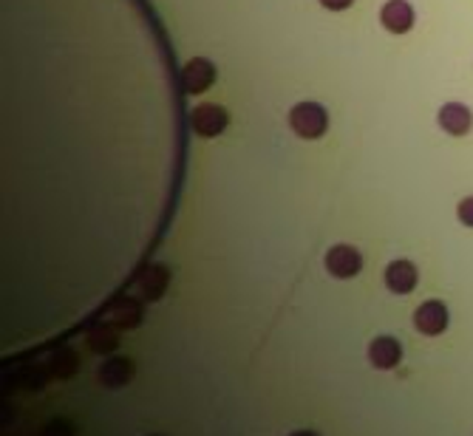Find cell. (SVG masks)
I'll list each match as a JSON object with an SVG mask.
<instances>
[{
	"mask_svg": "<svg viewBox=\"0 0 473 436\" xmlns=\"http://www.w3.org/2000/svg\"><path fill=\"white\" fill-rule=\"evenodd\" d=\"M354 4V0H320V6L323 9H329V12H344Z\"/></svg>",
	"mask_w": 473,
	"mask_h": 436,
	"instance_id": "obj_16",
	"label": "cell"
},
{
	"mask_svg": "<svg viewBox=\"0 0 473 436\" xmlns=\"http://www.w3.org/2000/svg\"><path fill=\"white\" fill-rule=\"evenodd\" d=\"M326 270L340 281H349L363 270V256L349 244H337L326 253Z\"/></svg>",
	"mask_w": 473,
	"mask_h": 436,
	"instance_id": "obj_2",
	"label": "cell"
},
{
	"mask_svg": "<svg viewBox=\"0 0 473 436\" xmlns=\"http://www.w3.org/2000/svg\"><path fill=\"white\" fill-rule=\"evenodd\" d=\"M417 266L411 261H391L386 266V287L394 295H409L417 287Z\"/></svg>",
	"mask_w": 473,
	"mask_h": 436,
	"instance_id": "obj_8",
	"label": "cell"
},
{
	"mask_svg": "<svg viewBox=\"0 0 473 436\" xmlns=\"http://www.w3.org/2000/svg\"><path fill=\"white\" fill-rule=\"evenodd\" d=\"M139 306L134 304V300H128V304H120L117 309L111 312V321L113 323H120V326H125V329H130V326H137L139 323Z\"/></svg>",
	"mask_w": 473,
	"mask_h": 436,
	"instance_id": "obj_13",
	"label": "cell"
},
{
	"mask_svg": "<svg viewBox=\"0 0 473 436\" xmlns=\"http://www.w3.org/2000/svg\"><path fill=\"white\" fill-rule=\"evenodd\" d=\"M130 377H134V363L128 357H111L100 365V380L111 385V389H120V385L130 382Z\"/></svg>",
	"mask_w": 473,
	"mask_h": 436,
	"instance_id": "obj_10",
	"label": "cell"
},
{
	"mask_svg": "<svg viewBox=\"0 0 473 436\" xmlns=\"http://www.w3.org/2000/svg\"><path fill=\"white\" fill-rule=\"evenodd\" d=\"M213 80H216V65L210 60H204V57L190 60L182 69V86H185L187 94L207 91L210 86H213Z\"/></svg>",
	"mask_w": 473,
	"mask_h": 436,
	"instance_id": "obj_5",
	"label": "cell"
},
{
	"mask_svg": "<svg viewBox=\"0 0 473 436\" xmlns=\"http://www.w3.org/2000/svg\"><path fill=\"white\" fill-rule=\"evenodd\" d=\"M380 23L391 35H405L414 26V9L409 0H388L380 12Z\"/></svg>",
	"mask_w": 473,
	"mask_h": 436,
	"instance_id": "obj_7",
	"label": "cell"
},
{
	"mask_svg": "<svg viewBox=\"0 0 473 436\" xmlns=\"http://www.w3.org/2000/svg\"><path fill=\"white\" fill-rule=\"evenodd\" d=\"M165 283H168V272L162 270V266H151L142 278V292L148 295V300H156L165 292Z\"/></svg>",
	"mask_w": 473,
	"mask_h": 436,
	"instance_id": "obj_11",
	"label": "cell"
},
{
	"mask_svg": "<svg viewBox=\"0 0 473 436\" xmlns=\"http://www.w3.org/2000/svg\"><path fill=\"white\" fill-rule=\"evenodd\" d=\"M227 122H230V116H227V111L221 105H199V108H193L190 113V125L193 130L199 133V137H219V133L227 128Z\"/></svg>",
	"mask_w": 473,
	"mask_h": 436,
	"instance_id": "obj_4",
	"label": "cell"
},
{
	"mask_svg": "<svg viewBox=\"0 0 473 436\" xmlns=\"http://www.w3.org/2000/svg\"><path fill=\"white\" fill-rule=\"evenodd\" d=\"M289 436H318L315 431H295V433H289Z\"/></svg>",
	"mask_w": 473,
	"mask_h": 436,
	"instance_id": "obj_17",
	"label": "cell"
},
{
	"mask_svg": "<svg viewBox=\"0 0 473 436\" xmlns=\"http://www.w3.org/2000/svg\"><path fill=\"white\" fill-rule=\"evenodd\" d=\"M88 346L94 351H100V355H108V351H113L120 346V338H117V331H113V329H94L88 334Z\"/></svg>",
	"mask_w": 473,
	"mask_h": 436,
	"instance_id": "obj_12",
	"label": "cell"
},
{
	"mask_svg": "<svg viewBox=\"0 0 473 436\" xmlns=\"http://www.w3.org/2000/svg\"><path fill=\"white\" fill-rule=\"evenodd\" d=\"M456 215H460V222L465 227H473V196L462 198L460 201V207H456Z\"/></svg>",
	"mask_w": 473,
	"mask_h": 436,
	"instance_id": "obj_15",
	"label": "cell"
},
{
	"mask_svg": "<svg viewBox=\"0 0 473 436\" xmlns=\"http://www.w3.org/2000/svg\"><path fill=\"white\" fill-rule=\"evenodd\" d=\"M74 355L71 351H57V357H54V372L60 374V377H71L74 374Z\"/></svg>",
	"mask_w": 473,
	"mask_h": 436,
	"instance_id": "obj_14",
	"label": "cell"
},
{
	"mask_svg": "<svg viewBox=\"0 0 473 436\" xmlns=\"http://www.w3.org/2000/svg\"><path fill=\"white\" fill-rule=\"evenodd\" d=\"M289 125L301 139H320L329 128V113L320 103H298L289 111Z\"/></svg>",
	"mask_w": 473,
	"mask_h": 436,
	"instance_id": "obj_1",
	"label": "cell"
},
{
	"mask_svg": "<svg viewBox=\"0 0 473 436\" xmlns=\"http://www.w3.org/2000/svg\"><path fill=\"white\" fill-rule=\"evenodd\" d=\"M402 360V346L400 340L388 338V334H383V338H374L369 343V363L374 368H380V372H391V368H397Z\"/></svg>",
	"mask_w": 473,
	"mask_h": 436,
	"instance_id": "obj_6",
	"label": "cell"
},
{
	"mask_svg": "<svg viewBox=\"0 0 473 436\" xmlns=\"http://www.w3.org/2000/svg\"><path fill=\"white\" fill-rule=\"evenodd\" d=\"M439 125H443V130H448L451 137H465L473 125V113L462 103H448L439 111Z\"/></svg>",
	"mask_w": 473,
	"mask_h": 436,
	"instance_id": "obj_9",
	"label": "cell"
},
{
	"mask_svg": "<svg viewBox=\"0 0 473 436\" xmlns=\"http://www.w3.org/2000/svg\"><path fill=\"white\" fill-rule=\"evenodd\" d=\"M414 329L426 338H436L448 329V306L443 300H426L422 306L414 312Z\"/></svg>",
	"mask_w": 473,
	"mask_h": 436,
	"instance_id": "obj_3",
	"label": "cell"
}]
</instances>
